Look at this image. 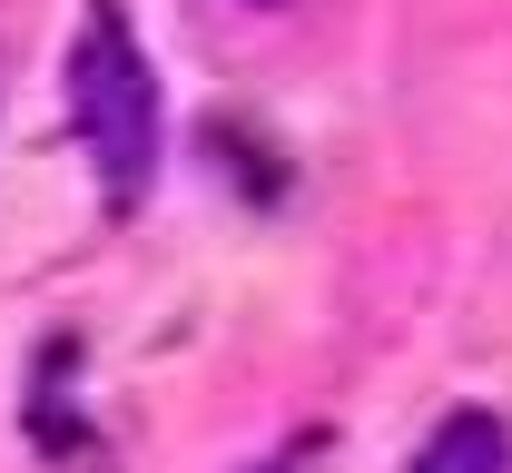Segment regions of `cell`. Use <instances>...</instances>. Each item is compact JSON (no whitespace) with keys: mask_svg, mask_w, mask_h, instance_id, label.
I'll list each match as a JSON object with an SVG mask.
<instances>
[{"mask_svg":"<svg viewBox=\"0 0 512 473\" xmlns=\"http://www.w3.org/2000/svg\"><path fill=\"white\" fill-rule=\"evenodd\" d=\"M316 454H325L316 434H296V444H286V454H276V464H256V473H306V464H316Z\"/></svg>","mask_w":512,"mask_h":473,"instance_id":"3957f363","label":"cell"},{"mask_svg":"<svg viewBox=\"0 0 512 473\" xmlns=\"http://www.w3.org/2000/svg\"><path fill=\"white\" fill-rule=\"evenodd\" d=\"M414 473H512V434L493 414H444L434 444L414 454Z\"/></svg>","mask_w":512,"mask_h":473,"instance_id":"7a4b0ae2","label":"cell"},{"mask_svg":"<svg viewBox=\"0 0 512 473\" xmlns=\"http://www.w3.org/2000/svg\"><path fill=\"white\" fill-rule=\"evenodd\" d=\"M69 109L89 138V168L109 178V198H138L148 168H158V79L138 60V30H128L119 0H89L79 20V50H69Z\"/></svg>","mask_w":512,"mask_h":473,"instance_id":"6da1fadb","label":"cell"}]
</instances>
